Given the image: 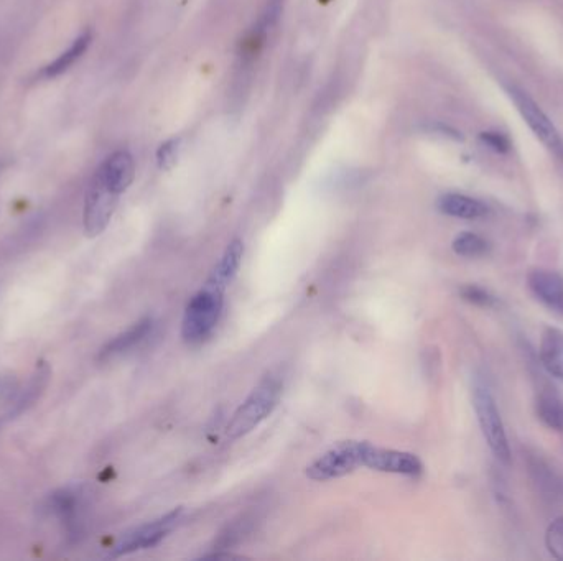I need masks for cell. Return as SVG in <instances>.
Here are the masks:
<instances>
[{
	"label": "cell",
	"mask_w": 563,
	"mask_h": 561,
	"mask_svg": "<svg viewBox=\"0 0 563 561\" xmlns=\"http://www.w3.org/2000/svg\"><path fill=\"white\" fill-rule=\"evenodd\" d=\"M284 381L279 374L269 372L262 377L261 382L252 389L247 399L239 405L238 410L233 413L226 427V436L229 440H239L242 436L249 435L261 425L270 413L274 412L282 397Z\"/></svg>",
	"instance_id": "obj_1"
},
{
	"label": "cell",
	"mask_w": 563,
	"mask_h": 561,
	"mask_svg": "<svg viewBox=\"0 0 563 561\" xmlns=\"http://www.w3.org/2000/svg\"><path fill=\"white\" fill-rule=\"evenodd\" d=\"M473 407L480 423L484 440L488 443L489 450L499 463L508 466L511 463V448H509L508 435L504 428L503 418L499 413L496 397L486 377L478 376L473 379Z\"/></svg>",
	"instance_id": "obj_2"
},
{
	"label": "cell",
	"mask_w": 563,
	"mask_h": 561,
	"mask_svg": "<svg viewBox=\"0 0 563 561\" xmlns=\"http://www.w3.org/2000/svg\"><path fill=\"white\" fill-rule=\"evenodd\" d=\"M224 290L206 280L205 287L191 297L182 323V336L187 343H201L213 333L223 311Z\"/></svg>",
	"instance_id": "obj_3"
},
{
	"label": "cell",
	"mask_w": 563,
	"mask_h": 561,
	"mask_svg": "<svg viewBox=\"0 0 563 561\" xmlns=\"http://www.w3.org/2000/svg\"><path fill=\"white\" fill-rule=\"evenodd\" d=\"M369 445L371 443L368 441H341L308 466V478L318 481V483H325L331 479L348 476L364 466V455H366Z\"/></svg>",
	"instance_id": "obj_4"
},
{
	"label": "cell",
	"mask_w": 563,
	"mask_h": 561,
	"mask_svg": "<svg viewBox=\"0 0 563 561\" xmlns=\"http://www.w3.org/2000/svg\"><path fill=\"white\" fill-rule=\"evenodd\" d=\"M506 93L514 102V106L526 122L527 127L544 144L545 149L554 153L555 157L563 158L562 135L555 127L554 122L550 121V117L542 111V107L524 89L517 88L514 84L506 86Z\"/></svg>",
	"instance_id": "obj_5"
},
{
	"label": "cell",
	"mask_w": 563,
	"mask_h": 561,
	"mask_svg": "<svg viewBox=\"0 0 563 561\" xmlns=\"http://www.w3.org/2000/svg\"><path fill=\"white\" fill-rule=\"evenodd\" d=\"M182 507L173 509L172 512L162 515L159 519L152 520L149 524L140 525L137 529L127 532L119 542L112 547L109 557L119 558L129 553L137 552V550H147L154 548L162 542L172 532L173 527L177 525L178 520L182 517Z\"/></svg>",
	"instance_id": "obj_6"
},
{
	"label": "cell",
	"mask_w": 563,
	"mask_h": 561,
	"mask_svg": "<svg viewBox=\"0 0 563 561\" xmlns=\"http://www.w3.org/2000/svg\"><path fill=\"white\" fill-rule=\"evenodd\" d=\"M117 201L119 195L109 190L108 186L94 175L84 200L83 223L86 236L96 237L106 231L112 214L116 211Z\"/></svg>",
	"instance_id": "obj_7"
},
{
	"label": "cell",
	"mask_w": 563,
	"mask_h": 561,
	"mask_svg": "<svg viewBox=\"0 0 563 561\" xmlns=\"http://www.w3.org/2000/svg\"><path fill=\"white\" fill-rule=\"evenodd\" d=\"M524 459L527 473L532 486L536 487L537 494L549 504H563V474L554 468V464H550L549 459L540 455L539 451H526Z\"/></svg>",
	"instance_id": "obj_8"
},
{
	"label": "cell",
	"mask_w": 563,
	"mask_h": 561,
	"mask_svg": "<svg viewBox=\"0 0 563 561\" xmlns=\"http://www.w3.org/2000/svg\"><path fill=\"white\" fill-rule=\"evenodd\" d=\"M364 468L379 471V473L402 474L417 478L424 473V464L417 456L407 451L386 450L369 445L364 455Z\"/></svg>",
	"instance_id": "obj_9"
},
{
	"label": "cell",
	"mask_w": 563,
	"mask_h": 561,
	"mask_svg": "<svg viewBox=\"0 0 563 561\" xmlns=\"http://www.w3.org/2000/svg\"><path fill=\"white\" fill-rule=\"evenodd\" d=\"M50 379H52V367L47 361H38L28 384L20 390L15 400H12L9 410L0 417V427L5 423L12 422L15 418H19L20 415H24L33 405L37 404L38 400L42 399L43 394H45Z\"/></svg>",
	"instance_id": "obj_10"
},
{
	"label": "cell",
	"mask_w": 563,
	"mask_h": 561,
	"mask_svg": "<svg viewBox=\"0 0 563 561\" xmlns=\"http://www.w3.org/2000/svg\"><path fill=\"white\" fill-rule=\"evenodd\" d=\"M527 285L532 295L547 310L563 318V277L549 269H534L527 275Z\"/></svg>",
	"instance_id": "obj_11"
},
{
	"label": "cell",
	"mask_w": 563,
	"mask_h": 561,
	"mask_svg": "<svg viewBox=\"0 0 563 561\" xmlns=\"http://www.w3.org/2000/svg\"><path fill=\"white\" fill-rule=\"evenodd\" d=\"M96 177L108 186L109 190L121 196L132 185L135 177L134 157L127 150L111 153L98 168Z\"/></svg>",
	"instance_id": "obj_12"
},
{
	"label": "cell",
	"mask_w": 563,
	"mask_h": 561,
	"mask_svg": "<svg viewBox=\"0 0 563 561\" xmlns=\"http://www.w3.org/2000/svg\"><path fill=\"white\" fill-rule=\"evenodd\" d=\"M154 326V318H150V316H145L142 320L137 321L129 330L117 334L111 341L104 344L101 351H99V361H112V359L124 356L132 349L137 348L139 344L144 343L145 339L149 338L152 331H154Z\"/></svg>",
	"instance_id": "obj_13"
},
{
	"label": "cell",
	"mask_w": 563,
	"mask_h": 561,
	"mask_svg": "<svg viewBox=\"0 0 563 561\" xmlns=\"http://www.w3.org/2000/svg\"><path fill=\"white\" fill-rule=\"evenodd\" d=\"M50 507L56 517L65 525L66 534L70 538H78L81 534L80 494L73 489H60L50 499Z\"/></svg>",
	"instance_id": "obj_14"
},
{
	"label": "cell",
	"mask_w": 563,
	"mask_h": 561,
	"mask_svg": "<svg viewBox=\"0 0 563 561\" xmlns=\"http://www.w3.org/2000/svg\"><path fill=\"white\" fill-rule=\"evenodd\" d=\"M437 208L445 216L458 219H481L488 216L489 208L483 201L471 198V196L460 195V193H447L440 196Z\"/></svg>",
	"instance_id": "obj_15"
},
{
	"label": "cell",
	"mask_w": 563,
	"mask_h": 561,
	"mask_svg": "<svg viewBox=\"0 0 563 561\" xmlns=\"http://www.w3.org/2000/svg\"><path fill=\"white\" fill-rule=\"evenodd\" d=\"M536 413L542 425L563 433V397L552 385H542L537 390Z\"/></svg>",
	"instance_id": "obj_16"
},
{
	"label": "cell",
	"mask_w": 563,
	"mask_h": 561,
	"mask_svg": "<svg viewBox=\"0 0 563 561\" xmlns=\"http://www.w3.org/2000/svg\"><path fill=\"white\" fill-rule=\"evenodd\" d=\"M91 42H93V32L84 30L80 37L73 40L68 50L63 51L55 61L48 63L47 66H43L42 70L38 71L37 79H55L66 73L88 51Z\"/></svg>",
	"instance_id": "obj_17"
},
{
	"label": "cell",
	"mask_w": 563,
	"mask_h": 561,
	"mask_svg": "<svg viewBox=\"0 0 563 561\" xmlns=\"http://www.w3.org/2000/svg\"><path fill=\"white\" fill-rule=\"evenodd\" d=\"M540 364L550 376L563 382V331L547 328L540 339Z\"/></svg>",
	"instance_id": "obj_18"
},
{
	"label": "cell",
	"mask_w": 563,
	"mask_h": 561,
	"mask_svg": "<svg viewBox=\"0 0 563 561\" xmlns=\"http://www.w3.org/2000/svg\"><path fill=\"white\" fill-rule=\"evenodd\" d=\"M242 255H244V244L241 239H234L229 242L226 251L221 255L218 264L211 272L210 282L221 285V287H228L231 280L238 274L239 267H241Z\"/></svg>",
	"instance_id": "obj_19"
},
{
	"label": "cell",
	"mask_w": 563,
	"mask_h": 561,
	"mask_svg": "<svg viewBox=\"0 0 563 561\" xmlns=\"http://www.w3.org/2000/svg\"><path fill=\"white\" fill-rule=\"evenodd\" d=\"M453 252L466 259H478L489 252V242L475 232H461L453 239Z\"/></svg>",
	"instance_id": "obj_20"
},
{
	"label": "cell",
	"mask_w": 563,
	"mask_h": 561,
	"mask_svg": "<svg viewBox=\"0 0 563 561\" xmlns=\"http://www.w3.org/2000/svg\"><path fill=\"white\" fill-rule=\"evenodd\" d=\"M460 297L465 302L481 306V308H493V306L498 305V298L494 297L493 293H489L486 288L473 285V283H468V285H463L460 288Z\"/></svg>",
	"instance_id": "obj_21"
},
{
	"label": "cell",
	"mask_w": 563,
	"mask_h": 561,
	"mask_svg": "<svg viewBox=\"0 0 563 561\" xmlns=\"http://www.w3.org/2000/svg\"><path fill=\"white\" fill-rule=\"evenodd\" d=\"M182 139H170L163 142L157 150V165L163 172L172 170L177 165L178 155H180V147Z\"/></svg>",
	"instance_id": "obj_22"
},
{
	"label": "cell",
	"mask_w": 563,
	"mask_h": 561,
	"mask_svg": "<svg viewBox=\"0 0 563 561\" xmlns=\"http://www.w3.org/2000/svg\"><path fill=\"white\" fill-rule=\"evenodd\" d=\"M545 547L552 557L563 561V517L549 525L545 532Z\"/></svg>",
	"instance_id": "obj_23"
},
{
	"label": "cell",
	"mask_w": 563,
	"mask_h": 561,
	"mask_svg": "<svg viewBox=\"0 0 563 561\" xmlns=\"http://www.w3.org/2000/svg\"><path fill=\"white\" fill-rule=\"evenodd\" d=\"M480 142L486 149L493 150L499 155H506L512 149L511 139L499 130H484L480 134Z\"/></svg>",
	"instance_id": "obj_24"
}]
</instances>
